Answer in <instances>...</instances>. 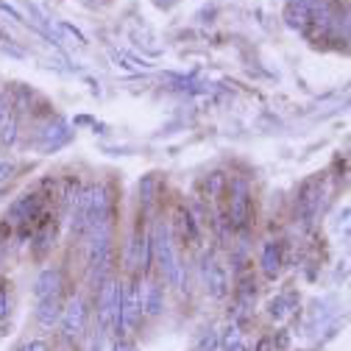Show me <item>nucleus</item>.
<instances>
[{
	"mask_svg": "<svg viewBox=\"0 0 351 351\" xmlns=\"http://www.w3.org/2000/svg\"><path fill=\"white\" fill-rule=\"evenodd\" d=\"M151 245H154V256L159 262V268L165 274V282L184 293L187 274H184V265L179 262V256H176V248H173V237H170L167 223H162V221L156 223V229L151 232Z\"/></svg>",
	"mask_w": 351,
	"mask_h": 351,
	"instance_id": "f257e3e1",
	"label": "nucleus"
},
{
	"mask_svg": "<svg viewBox=\"0 0 351 351\" xmlns=\"http://www.w3.org/2000/svg\"><path fill=\"white\" fill-rule=\"evenodd\" d=\"M120 298H123V285L114 276H106L98 285V326L101 332H114L120 329Z\"/></svg>",
	"mask_w": 351,
	"mask_h": 351,
	"instance_id": "f03ea898",
	"label": "nucleus"
},
{
	"mask_svg": "<svg viewBox=\"0 0 351 351\" xmlns=\"http://www.w3.org/2000/svg\"><path fill=\"white\" fill-rule=\"evenodd\" d=\"M90 279L101 285L106 276H112V229L90 232V256H86Z\"/></svg>",
	"mask_w": 351,
	"mask_h": 351,
	"instance_id": "7ed1b4c3",
	"label": "nucleus"
},
{
	"mask_svg": "<svg viewBox=\"0 0 351 351\" xmlns=\"http://www.w3.org/2000/svg\"><path fill=\"white\" fill-rule=\"evenodd\" d=\"M140 315H143V290H140V276H134V279H131V282L123 287L117 337H125L128 332H134V326L140 324Z\"/></svg>",
	"mask_w": 351,
	"mask_h": 351,
	"instance_id": "20e7f679",
	"label": "nucleus"
},
{
	"mask_svg": "<svg viewBox=\"0 0 351 351\" xmlns=\"http://www.w3.org/2000/svg\"><path fill=\"white\" fill-rule=\"evenodd\" d=\"M112 229V195L106 184H90V204H86V232Z\"/></svg>",
	"mask_w": 351,
	"mask_h": 351,
	"instance_id": "39448f33",
	"label": "nucleus"
},
{
	"mask_svg": "<svg viewBox=\"0 0 351 351\" xmlns=\"http://www.w3.org/2000/svg\"><path fill=\"white\" fill-rule=\"evenodd\" d=\"M86 321H90V304H86V298H81V295H73V298L64 304L62 318H59L62 337H64V340L81 337L84 329H86Z\"/></svg>",
	"mask_w": 351,
	"mask_h": 351,
	"instance_id": "423d86ee",
	"label": "nucleus"
},
{
	"mask_svg": "<svg viewBox=\"0 0 351 351\" xmlns=\"http://www.w3.org/2000/svg\"><path fill=\"white\" fill-rule=\"evenodd\" d=\"M201 279L206 287V295L215 301H223L229 295V271L226 265L217 256H204V265H201Z\"/></svg>",
	"mask_w": 351,
	"mask_h": 351,
	"instance_id": "0eeeda50",
	"label": "nucleus"
},
{
	"mask_svg": "<svg viewBox=\"0 0 351 351\" xmlns=\"http://www.w3.org/2000/svg\"><path fill=\"white\" fill-rule=\"evenodd\" d=\"M248 184L243 182V179H234L232 182V206H229V226H232V232H240V234H245V229H248Z\"/></svg>",
	"mask_w": 351,
	"mask_h": 351,
	"instance_id": "6e6552de",
	"label": "nucleus"
},
{
	"mask_svg": "<svg viewBox=\"0 0 351 351\" xmlns=\"http://www.w3.org/2000/svg\"><path fill=\"white\" fill-rule=\"evenodd\" d=\"M321 209V187H318V179H306L298 190V198H295V212L301 217L304 226H310L315 221V215Z\"/></svg>",
	"mask_w": 351,
	"mask_h": 351,
	"instance_id": "1a4fd4ad",
	"label": "nucleus"
},
{
	"mask_svg": "<svg viewBox=\"0 0 351 351\" xmlns=\"http://www.w3.org/2000/svg\"><path fill=\"white\" fill-rule=\"evenodd\" d=\"M39 212H42V198L39 195H23V198H17L12 206H9V223L12 226H20V223H28V221H34V217H39Z\"/></svg>",
	"mask_w": 351,
	"mask_h": 351,
	"instance_id": "9d476101",
	"label": "nucleus"
},
{
	"mask_svg": "<svg viewBox=\"0 0 351 351\" xmlns=\"http://www.w3.org/2000/svg\"><path fill=\"white\" fill-rule=\"evenodd\" d=\"M62 310H64V301H62L59 293H56V295H48V298H42V301H36V324H39L42 329L56 326L59 318H62Z\"/></svg>",
	"mask_w": 351,
	"mask_h": 351,
	"instance_id": "9b49d317",
	"label": "nucleus"
},
{
	"mask_svg": "<svg viewBox=\"0 0 351 351\" xmlns=\"http://www.w3.org/2000/svg\"><path fill=\"white\" fill-rule=\"evenodd\" d=\"M62 290V271L59 268H45L39 271V276L34 279V298L42 301L48 295H56Z\"/></svg>",
	"mask_w": 351,
	"mask_h": 351,
	"instance_id": "f8f14e48",
	"label": "nucleus"
},
{
	"mask_svg": "<svg viewBox=\"0 0 351 351\" xmlns=\"http://www.w3.org/2000/svg\"><path fill=\"white\" fill-rule=\"evenodd\" d=\"M67 140H70V131H67V125H64L62 120H56L53 125H45V128L39 131V148L45 151V154L62 148Z\"/></svg>",
	"mask_w": 351,
	"mask_h": 351,
	"instance_id": "ddd939ff",
	"label": "nucleus"
},
{
	"mask_svg": "<svg viewBox=\"0 0 351 351\" xmlns=\"http://www.w3.org/2000/svg\"><path fill=\"white\" fill-rule=\"evenodd\" d=\"M165 310V287L159 282H148L143 290V315L159 318Z\"/></svg>",
	"mask_w": 351,
	"mask_h": 351,
	"instance_id": "4468645a",
	"label": "nucleus"
},
{
	"mask_svg": "<svg viewBox=\"0 0 351 351\" xmlns=\"http://www.w3.org/2000/svg\"><path fill=\"white\" fill-rule=\"evenodd\" d=\"M310 20H313V6L301 3V0H290L287 9H285V23L295 31H306Z\"/></svg>",
	"mask_w": 351,
	"mask_h": 351,
	"instance_id": "2eb2a0df",
	"label": "nucleus"
},
{
	"mask_svg": "<svg viewBox=\"0 0 351 351\" xmlns=\"http://www.w3.org/2000/svg\"><path fill=\"white\" fill-rule=\"evenodd\" d=\"M17 134H20V109L12 104L6 117L0 120V145L3 148H12L17 143Z\"/></svg>",
	"mask_w": 351,
	"mask_h": 351,
	"instance_id": "dca6fc26",
	"label": "nucleus"
},
{
	"mask_svg": "<svg viewBox=\"0 0 351 351\" xmlns=\"http://www.w3.org/2000/svg\"><path fill=\"white\" fill-rule=\"evenodd\" d=\"M282 245L279 243H265V248H262V274H265L268 279H276L282 274Z\"/></svg>",
	"mask_w": 351,
	"mask_h": 351,
	"instance_id": "f3484780",
	"label": "nucleus"
},
{
	"mask_svg": "<svg viewBox=\"0 0 351 351\" xmlns=\"http://www.w3.org/2000/svg\"><path fill=\"white\" fill-rule=\"evenodd\" d=\"M51 25H53V31H56V34L70 36V39H73V45H78V48H84V45H86V36H84L75 25H70V23H64V20H56V23H51Z\"/></svg>",
	"mask_w": 351,
	"mask_h": 351,
	"instance_id": "a211bd4d",
	"label": "nucleus"
},
{
	"mask_svg": "<svg viewBox=\"0 0 351 351\" xmlns=\"http://www.w3.org/2000/svg\"><path fill=\"white\" fill-rule=\"evenodd\" d=\"M287 306H290V298L287 295H276L271 304H268V315L274 318V321H282V318H287Z\"/></svg>",
	"mask_w": 351,
	"mask_h": 351,
	"instance_id": "6ab92c4d",
	"label": "nucleus"
},
{
	"mask_svg": "<svg viewBox=\"0 0 351 351\" xmlns=\"http://www.w3.org/2000/svg\"><path fill=\"white\" fill-rule=\"evenodd\" d=\"M195 351H221V332L209 329L206 335H201V340L195 343Z\"/></svg>",
	"mask_w": 351,
	"mask_h": 351,
	"instance_id": "aec40b11",
	"label": "nucleus"
},
{
	"mask_svg": "<svg viewBox=\"0 0 351 351\" xmlns=\"http://www.w3.org/2000/svg\"><path fill=\"white\" fill-rule=\"evenodd\" d=\"M223 184H226V179H223V173H212V176H206V193H209L212 198H217V195H221Z\"/></svg>",
	"mask_w": 351,
	"mask_h": 351,
	"instance_id": "412c9836",
	"label": "nucleus"
},
{
	"mask_svg": "<svg viewBox=\"0 0 351 351\" xmlns=\"http://www.w3.org/2000/svg\"><path fill=\"white\" fill-rule=\"evenodd\" d=\"M17 173V165L9 162V159H0V187H3L6 182H12V176Z\"/></svg>",
	"mask_w": 351,
	"mask_h": 351,
	"instance_id": "4be33fe9",
	"label": "nucleus"
},
{
	"mask_svg": "<svg viewBox=\"0 0 351 351\" xmlns=\"http://www.w3.org/2000/svg\"><path fill=\"white\" fill-rule=\"evenodd\" d=\"M12 315V295L6 287H0V321H6Z\"/></svg>",
	"mask_w": 351,
	"mask_h": 351,
	"instance_id": "5701e85b",
	"label": "nucleus"
},
{
	"mask_svg": "<svg viewBox=\"0 0 351 351\" xmlns=\"http://www.w3.org/2000/svg\"><path fill=\"white\" fill-rule=\"evenodd\" d=\"M20 351H51V348H48V343L42 340V337H34V340L23 343V348H20Z\"/></svg>",
	"mask_w": 351,
	"mask_h": 351,
	"instance_id": "b1692460",
	"label": "nucleus"
},
{
	"mask_svg": "<svg viewBox=\"0 0 351 351\" xmlns=\"http://www.w3.org/2000/svg\"><path fill=\"white\" fill-rule=\"evenodd\" d=\"M0 12L9 14V17H12V20H17V23H23V12H20V9H14L12 3H6V0H0Z\"/></svg>",
	"mask_w": 351,
	"mask_h": 351,
	"instance_id": "393cba45",
	"label": "nucleus"
},
{
	"mask_svg": "<svg viewBox=\"0 0 351 351\" xmlns=\"http://www.w3.org/2000/svg\"><path fill=\"white\" fill-rule=\"evenodd\" d=\"M112 351H137V346L131 343L128 337H117V340H114V346H112Z\"/></svg>",
	"mask_w": 351,
	"mask_h": 351,
	"instance_id": "a878e982",
	"label": "nucleus"
},
{
	"mask_svg": "<svg viewBox=\"0 0 351 351\" xmlns=\"http://www.w3.org/2000/svg\"><path fill=\"white\" fill-rule=\"evenodd\" d=\"M9 106H12V101L3 95V93H0V120H3L6 117V112H9Z\"/></svg>",
	"mask_w": 351,
	"mask_h": 351,
	"instance_id": "bb28decb",
	"label": "nucleus"
},
{
	"mask_svg": "<svg viewBox=\"0 0 351 351\" xmlns=\"http://www.w3.org/2000/svg\"><path fill=\"white\" fill-rule=\"evenodd\" d=\"M271 348H274V340L271 337H262L259 346H256V351H271Z\"/></svg>",
	"mask_w": 351,
	"mask_h": 351,
	"instance_id": "cd10ccee",
	"label": "nucleus"
},
{
	"mask_svg": "<svg viewBox=\"0 0 351 351\" xmlns=\"http://www.w3.org/2000/svg\"><path fill=\"white\" fill-rule=\"evenodd\" d=\"M86 3H106V0H86Z\"/></svg>",
	"mask_w": 351,
	"mask_h": 351,
	"instance_id": "c85d7f7f",
	"label": "nucleus"
}]
</instances>
